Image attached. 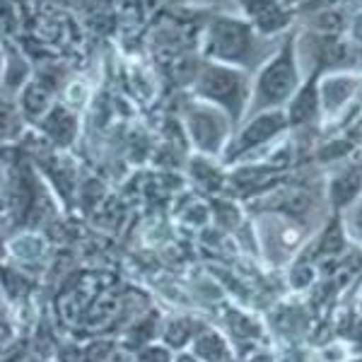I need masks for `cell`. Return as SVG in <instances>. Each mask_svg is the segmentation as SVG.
<instances>
[{
  "label": "cell",
  "instance_id": "1",
  "mask_svg": "<svg viewBox=\"0 0 362 362\" xmlns=\"http://www.w3.org/2000/svg\"><path fill=\"white\" fill-rule=\"evenodd\" d=\"M297 87V68L293 58V46H285L280 54L273 58L259 78V102L261 104H280L285 102Z\"/></svg>",
  "mask_w": 362,
  "mask_h": 362
},
{
  "label": "cell",
  "instance_id": "2",
  "mask_svg": "<svg viewBox=\"0 0 362 362\" xmlns=\"http://www.w3.org/2000/svg\"><path fill=\"white\" fill-rule=\"evenodd\" d=\"M251 49V32L244 22L218 20L208 34V51L223 61H242Z\"/></svg>",
  "mask_w": 362,
  "mask_h": 362
},
{
  "label": "cell",
  "instance_id": "3",
  "mask_svg": "<svg viewBox=\"0 0 362 362\" xmlns=\"http://www.w3.org/2000/svg\"><path fill=\"white\" fill-rule=\"evenodd\" d=\"M201 92L215 102L225 104L230 109H237L242 104V95H244V80L242 75L235 73V70L227 68H208L206 75L201 80Z\"/></svg>",
  "mask_w": 362,
  "mask_h": 362
},
{
  "label": "cell",
  "instance_id": "4",
  "mask_svg": "<svg viewBox=\"0 0 362 362\" xmlns=\"http://www.w3.org/2000/svg\"><path fill=\"white\" fill-rule=\"evenodd\" d=\"M191 133H194V140L201 148L218 150L220 140L225 136V124L213 112L201 109V112L191 114Z\"/></svg>",
  "mask_w": 362,
  "mask_h": 362
},
{
  "label": "cell",
  "instance_id": "5",
  "mask_svg": "<svg viewBox=\"0 0 362 362\" xmlns=\"http://www.w3.org/2000/svg\"><path fill=\"white\" fill-rule=\"evenodd\" d=\"M280 128H283V116L280 114H266V116H261V119H256L254 124L242 133V138H239L237 153H244V150L266 143L268 138L276 136Z\"/></svg>",
  "mask_w": 362,
  "mask_h": 362
},
{
  "label": "cell",
  "instance_id": "6",
  "mask_svg": "<svg viewBox=\"0 0 362 362\" xmlns=\"http://www.w3.org/2000/svg\"><path fill=\"white\" fill-rule=\"evenodd\" d=\"M244 5H247L249 15L254 17V22L259 25L264 32H276L285 25V13L278 8L273 0H244Z\"/></svg>",
  "mask_w": 362,
  "mask_h": 362
},
{
  "label": "cell",
  "instance_id": "7",
  "mask_svg": "<svg viewBox=\"0 0 362 362\" xmlns=\"http://www.w3.org/2000/svg\"><path fill=\"white\" fill-rule=\"evenodd\" d=\"M353 85H355V80H350V78H334V80H329L326 87H324V92H321L326 107H329V109L341 107V104L350 97V92H353Z\"/></svg>",
  "mask_w": 362,
  "mask_h": 362
},
{
  "label": "cell",
  "instance_id": "8",
  "mask_svg": "<svg viewBox=\"0 0 362 362\" xmlns=\"http://www.w3.org/2000/svg\"><path fill=\"white\" fill-rule=\"evenodd\" d=\"M312 114H314V92L307 87L305 92H300V97L290 107V124H302Z\"/></svg>",
  "mask_w": 362,
  "mask_h": 362
},
{
  "label": "cell",
  "instance_id": "9",
  "mask_svg": "<svg viewBox=\"0 0 362 362\" xmlns=\"http://www.w3.org/2000/svg\"><path fill=\"white\" fill-rule=\"evenodd\" d=\"M196 350H198V353H201L206 360H220V358L225 355L223 341H220V338H215V336H203L201 341H198Z\"/></svg>",
  "mask_w": 362,
  "mask_h": 362
},
{
  "label": "cell",
  "instance_id": "10",
  "mask_svg": "<svg viewBox=\"0 0 362 362\" xmlns=\"http://www.w3.org/2000/svg\"><path fill=\"white\" fill-rule=\"evenodd\" d=\"M46 99H49V95L42 90L39 85H32L27 90V95H25V104H27V109L32 114H37L39 109H44V104H46Z\"/></svg>",
  "mask_w": 362,
  "mask_h": 362
}]
</instances>
